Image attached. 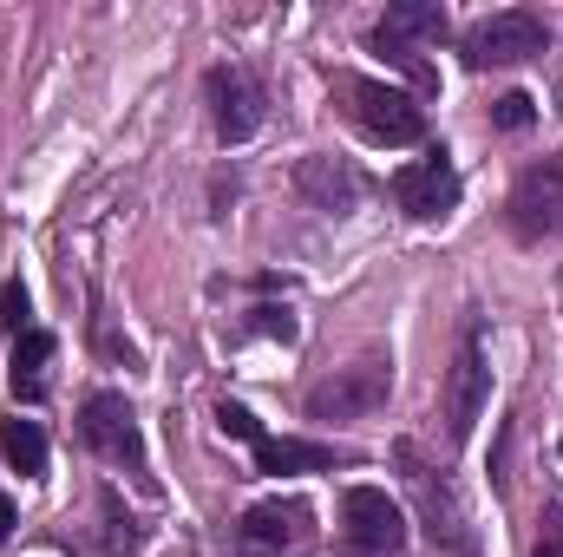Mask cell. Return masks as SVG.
I'll use <instances>...</instances> for the list:
<instances>
[{"label": "cell", "mask_w": 563, "mask_h": 557, "mask_svg": "<svg viewBox=\"0 0 563 557\" xmlns=\"http://www.w3.org/2000/svg\"><path fill=\"white\" fill-rule=\"evenodd\" d=\"M79 433L92 439L99 459L125 466V472H144V439H139V414L125 407V394H92L79 407Z\"/></svg>", "instance_id": "5b68a950"}, {"label": "cell", "mask_w": 563, "mask_h": 557, "mask_svg": "<svg viewBox=\"0 0 563 557\" xmlns=\"http://www.w3.org/2000/svg\"><path fill=\"white\" fill-rule=\"evenodd\" d=\"M341 545L361 557H387L407 545V512L380 485H347L341 499Z\"/></svg>", "instance_id": "3957f363"}, {"label": "cell", "mask_w": 563, "mask_h": 557, "mask_svg": "<svg viewBox=\"0 0 563 557\" xmlns=\"http://www.w3.org/2000/svg\"><path fill=\"white\" fill-rule=\"evenodd\" d=\"M531 557H563V532H544V538H538V551Z\"/></svg>", "instance_id": "44dd1931"}, {"label": "cell", "mask_w": 563, "mask_h": 557, "mask_svg": "<svg viewBox=\"0 0 563 557\" xmlns=\"http://www.w3.org/2000/svg\"><path fill=\"white\" fill-rule=\"evenodd\" d=\"M380 401H387V368L361 361V368H341L334 381H321L308 394V419H354V414H374Z\"/></svg>", "instance_id": "52a82bcc"}, {"label": "cell", "mask_w": 563, "mask_h": 557, "mask_svg": "<svg viewBox=\"0 0 563 557\" xmlns=\"http://www.w3.org/2000/svg\"><path fill=\"white\" fill-rule=\"evenodd\" d=\"M7 538H13V505L0 499V545H7Z\"/></svg>", "instance_id": "7402d4cb"}, {"label": "cell", "mask_w": 563, "mask_h": 557, "mask_svg": "<svg viewBox=\"0 0 563 557\" xmlns=\"http://www.w3.org/2000/svg\"><path fill=\"white\" fill-rule=\"evenodd\" d=\"M341 466V452L334 446H308V439H256V472H269V479H295V472H334Z\"/></svg>", "instance_id": "8fae6325"}, {"label": "cell", "mask_w": 563, "mask_h": 557, "mask_svg": "<svg viewBox=\"0 0 563 557\" xmlns=\"http://www.w3.org/2000/svg\"><path fill=\"white\" fill-rule=\"evenodd\" d=\"M26 315H33L26 288H20V282H7V288H0V328H7V335H26Z\"/></svg>", "instance_id": "ac0fdd59"}, {"label": "cell", "mask_w": 563, "mask_h": 557, "mask_svg": "<svg viewBox=\"0 0 563 557\" xmlns=\"http://www.w3.org/2000/svg\"><path fill=\"white\" fill-rule=\"evenodd\" d=\"M531 119H538V99H531V92H505V99L492 106V125H505V132H525Z\"/></svg>", "instance_id": "e0dca14e"}, {"label": "cell", "mask_w": 563, "mask_h": 557, "mask_svg": "<svg viewBox=\"0 0 563 557\" xmlns=\"http://www.w3.org/2000/svg\"><path fill=\"white\" fill-rule=\"evenodd\" d=\"M301 532H308V512L301 505H256L243 518V538L250 545H295Z\"/></svg>", "instance_id": "2e32d148"}, {"label": "cell", "mask_w": 563, "mask_h": 557, "mask_svg": "<svg viewBox=\"0 0 563 557\" xmlns=\"http://www.w3.org/2000/svg\"><path fill=\"white\" fill-rule=\"evenodd\" d=\"M445 33V7H432V0H400V7H387V20H380V40H439Z\"/></svg>", "instance_id": "5bb4252c"}, {"label": "cell", "mask_w": 563, "mask_h": 557, "mask_svg": "<svg viewBox=\"0 0 563 557\" xmlns=\"http://www.w3.org/2000/svg\"><path fill=\"white\" fill-rule=\"evenodd\" d=\"M511 223H518V237H551L563 223V164H531L525 177H518V190H511Z\"/></svg>", "instance_id": "30bf717a"}, {"label": "cell", "mask_w": 563, "mask_h": 557, "mask_svg": "<svg viewBox=\"0 0 563 557\" xmlns=\"http://www.w3.org/2000/svg\"><path fill=\"white\" fill-rule=\"evenodd\" d=\"M0 452H7V466L13 472H46V433H40V419H0Z\"/></svg>", "instance_id": "9a60e30c"}, {"label": "cell", "mask_w": 563, "mask_h": 557, "mask_svg": "<svg viewBox=\"0 0 563 557\" xmlns=\"http://www.w3.org/2000/svg\"><path fill=\"white\" fill-rule=\"evenodd\" d=\"M256 328H263V335H282V341H288V335H295V315H288V308H256Z\"/></svg>", "instance_id": "ffe728a7"}, {"label": "cell", "mask_w": 563, "mask_h": 557, "mask_svg": "<svg viewBox=\"0 0 563 557\" xmlns=\"http://www.w3.org/2000/svg\"><path fill=\"white\" fill-rule=\"evenodd\" d=\"M203 92H210V112H217V139L223 144L256 139V125H263V92H256V79H250L243 66H210Z\"/></svg>", "instance_id": "8992f818"}, {"label": "cell", "mask_w": 563, "mask_h": 557, "mask_svg": "<svg viewBox=\"0 0 563 557\" xmlns=\"http://www.w3.org/2000/svg\"><path fill=\"white\" fill-rule=\"evenodd\" d=\"M531 53H544V20L531 7H505V13H492V20H478L465 33V59L472 66H518Z\"/></svg>", "instance_id": "277c9868"}, {"label": "cell", "mask_w": 563, "mask_h": 557, "mask_svg": "<svg viewBox=\"0 0 563 557\" xmlns=\"http://www.w3.org/2000/svg\"><path fill=\"white\" fill-rule=\"evenodd\" d=\"M46 368H53V335L26 328L20 348H13V394H20V401H40V394H46Z\"/></svg>", "instance_id": "4fadbf2b"}, {"label": "cell", "mask_w": 563, "mask_h": 557, "mask_svg": "<svg viewBox=\"0 0 563 557\" xmlns=\"http://www.w3.org/2000/svg\"><path fill=\"white\" fill-rule=\"evenodd\" d=\"M394 197H400L407 217L432 223V217H445V210L459 204V171L445 164V151H432L420 164H400V171H394Z\"/></svg>", "instance_id": "ba28073f"}, {"label": "cell", "mask_w": 563, "mask_h": 557, "mask_svg": "<svg viewBox=\"0 0 563 557\" xmlns=\"http://www.w3.org/2000/svg\"><path fill=\"white\" fill-rule=\"evenodd\" d=\"M485 401H492V368H485L478 335H465V348L452 361V381H445V433L465 439L478 426V414H485Z\"/></svg>", "instance_id": "9c48e42d"}, {"label": "cell", "mask_w": 563, "mask_h": 557, "mask_svg": "<svg viewBox=\"0 0 563 557\" xmlns=\"http://www.w3.org/2000/svg\"><path fill=\"white\" fill-rule=\"evenodd\" d=\"M394 459L407 466V485H413V499H420V518H426V538H432V551H439V557H478L472 518H465V505H459L452 479H445L439 466H426L413 439H400V446H394Z\"/></svg>", "instance_id": "6da1fadb"}, {"label": "cell", "mask_w": 563, "mask_h": 557, "mask_svg": "<svg viewBox=\"0 0 563 557\" xmlns=\"http://www.w3.org/2000/svg\"><path fill=\"white\" fill-rule=\"evenodd\" d=\"M334 92L347 99V119L374 144H420L426 139V112L413 92H400L387 79H361V73H341Z\"/></svg>", "instance_id": "7a4b0ae2"}, {"label": "cell", "mask_w": 563, "mask_h": 557, "mask_svg": "<svg viewBox=\"0 0 563 557\" xmlns=\"http://www.w3.org/2000/svg\"><path fill=\"white\" fill-rule=\"evenodd\" d=\"M301 190H308L321 210H354V204H361V177H354L347 164H334V157H308V164H301Z\"/></svg>", "instance_id": "7c38bea8"}, {"label": "cell", "mask_w": 563, "mask_h": 557, "mask_svg": "<svg viewBox=\"0 0 563 557\" xmlns=\"http://www.w3.org/2000/svg\"><path fill=\"white\" fill-rule=\"evenodd\" d=\"M217 426H223L230 439H250V446L263 439V426H256V414H250V407H236V401H223V407H217Z\"/></svg>", "instance_id": "d6986e66"}]
</instances>
